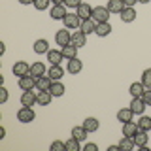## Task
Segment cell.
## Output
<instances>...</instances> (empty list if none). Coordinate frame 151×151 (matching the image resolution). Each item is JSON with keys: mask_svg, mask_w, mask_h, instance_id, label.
<instances>
[{"mask_svg": "<svg viewBox=\"0 0 151 151\" xmlns=\"http://www.w3.org/2000/svg\"><path fill=\"white\" fill-rule=\"evenodd\" d=\"M119 147H121V151H132L136 147V144H134L132 138H129V136H123V140L119 142Z\"/></svg>", "mask_w": 151, "mask_h": 151, "instance_id": "30", "label": "cell"}, {"mask_svg": "<svg viewBox=\"0 0 151 151\" xmlns=\"http://www.w3.org/2000/svg\"><path fill=\"white\" fill-rule=\"evenodd\" d=\"M49 4H53V2H51V0H34L32 6H34L36 9H40V12H44V9L49 8Z\"/></svg>", "mask_w": 151, "mask_h": 151, "instance_id": "35", "label": "cell"}, {"mask_svg": "<svg viewBox=\"0 0 151 151\" xmlns=\"http://www.w3.org/2000/svg\"><path fill=\"white\" fill-rule=\"evenodd\" d=\"M138 130H140L138 129V123H134V121L123 123V136H129V138H132V136H134Z\"/></svg>", "mask_w": 151, "mask_h": 151, "instance_id": "19", "label": "cell"}, {"mask_svg": "<svg viewBox=\"0 0 151 151\" xmlns=\"http://www.w3.org/2000/svg\"><path fill=\"white\" fill-rule=\"evenodd\" d=\"M51 83H53V79L49 78V76H42V78H36V89L38 91H49Z\"/></svg>", "mask_w": 151, "mask_h": 151, "instance_id": "16", "label": "cell"}, {"mask_svg": "<svg viewBox=\"0 0 151 151\" xmlns=\"http://www.w3.org/2000/svg\"><path fill=\"white\" fill-rule=\"evenodd\" d=\"M136 15H138V13H136V9L134 8H123V12L119 13V17H121V21L123 23H132V21H136Z\"/></svg>", "mask_w": 151, "mask_h": 151, "instance_id": "13", "label": "cell"}, {"mask_svg": "<svg viewBox=\"0 0 151 151\" xmlns=\"http://www.w3.org/2000/svg\"><path fill=\"white\" fill-rule=\"evenodd\" d=\"M49 149L51 151H63V149H66V142H60V140H55L53 144L49 145Z\"/></svg>", "mask_w": 151, "mask_h": 151, "instance_id": "36", "label": "cell"}, {"mask_svg": "<svg viewBox=\"0 0 151 151\" xmlns=\"http://www.w3.org/2000/svg\"><path fill=\"white\" fill-rule=\"evenodd\" d=\"M87 134H89V132L85 130L83 125L81 127H74V129H72V136H74L76 140H79V142H83L85 138H87Z\"/></svg>", "mask_w": 151, "mask_h": 151, "instance_id": "31", "label": "cell"}, {"mask_svg": "<svg viewBox=\"0 0 151 151\" xmlns=\"http://www.w3.org/2000/svg\"><path fill=\"white\" fill-rule=\"evenodd\" d=\"M64 91H66V89H64V85L60 83V81H53V83H51V87H49V93L53 94V96H63Z\"/></svg>", "mask_w": 151, "mask_h": 151, "instance_id": "29", "label": "cell"}, {"mask_svg": "<svg viewBox=\"0 0 151 151\" xmlns=\"http://www.w3.org/2000/svg\"><path fill=\"white\" fill-rule=\"evenodd\" d=\"M93 19L96 23H108V19H110V9H108L106 6L93 8Z\"/></svg>", "mask_w": 151, "mask_h": 151, "instance_id": "4", "label": "cell"}, {"mask_svg": "<svg viewBox=\"0 0 151 151\" xmlns=\"http://www.w3.org/2000/svg\"><path fill=\"white\" fill-rule=\"evenodd\" d=\"M106 8L110 9V13H121L123 8H125V4H123V0H108Z\"/></svg>", "mask_w": 151, "mask_h": 151, "instance_id": "27", "label": "cell"}, {"mask_svg": "<svg viewBox=\"0 0 151 151\" xmlns=\"http://www.w3.org/2000/svg\"><path fill=\"white\" fill-rule=\"evenodd\" d=\"M129 93L132 94V96H144V93H145V85L142 83V81H134L129 87Z\"/></svg>", "mask_w": 151, "mask_h": 151, "instance_id": "25", "label": "cell"}, {"mask_svg": "<svg viewBox=\"0 0 151 151\" xmlns=\"http://www.w3.org/2000/svg\"><path fill=\"white\" fill-rule=\"evenodd\" d=\"M0 53H6V44H4V42H0Z\"/></svg>", "mask_w": 151, "mask_h": 151, "instance_id": "43", "label": "cell"}, {"mask_svg": "<svg viewBox=\"0 0 151 151\" xmlns=\"http://www.w3.org/2000/svg\"><path fill=\"white\" fill-rule=\"evenodd\" d=\"M66 70H68L70 74L76 76V74H79V72L83 70V63L78 59V57H76V59H70V60H68V68H66Z\"/></svg>", "mask_w": 151, "mask_h": 151, "instance_id": "22", "label": "cell"}, {"mask_svg": "<svg viewBox=\"0 0 151 151\" xmlns=\"http://www.w3.org/2000/svg\"><path fill=\"white\" fill-rule=\"evenodd\" d=\"M4 136H6V129H4V127H0V140H2Z\"/></svg>", "mask_w": 151, "mask_h": 151, "instance_id": "45", "label": "cell"}, {"mask_svg": "<svg viewBox=\"0 0 151 151\" xmlns=\"http://www.w3.org/2000/svg\"><path fill=\"white\" fill-rule=\"evenodd\" d=\"M81 21H83V19L79 17L78 13H66V17L63 19L64 27L70 28V30H78V28L81 27Z\"/></svg>", "mask_w": 151, "mask_h": 151, "instance_id": "2", "label": "cell"}, {"mask_svg": "<svg viewBox=\"0 0 151 151\" xmlns=\"http://www.w3.org/2000/svg\"><path fill=\"white\" fill-rule=\"evenodd\" d=\"M47 51H49V42H47V40L40 38V40H36V42H34V53L44 55V53H47Z\"/></svg>", "mask_w": 151, "mask_h": 151, "instance_id": "24", "label": "cell"}, {"mask_svg": "<svg viewBox=\"0 0 151 151\" xmlns=\"http://www.w3.org/2000/svg\"><path fill=\"white\" fill-rule=\"evenodd\" d=\"M21 104L23 106H34L38 104V91H23L21 94Z\"/></svg>", "mask_w": 151, "mask_h": 151, "instance_id": "6", "label": "cell"}, {"mask_svg": "<svg viewBox=\"0 0 151 151\" xmlns=\"http://www.w3.org/2000/svg\"><path fill=\"white\" fill-rule=\"evenodd\" d=\"M108 151H121V147H119V145H110Z\"/></svg>", "mask_w": 151, "mask_h": 151, "instance_id": "44", "label": "cell"}, {"mask_svg": "<svg viewBox=\"0 0 151 151\" xmlns=\"http://www.w3.org/2000/svg\"><path fill=\"white\" fill-rule=\"evenodd\" d=\"M19 4H23V6H30V4H34V0H19Z\"/></svg>", "mask_w": 151, "mask_h": 151, "instance_id": "42", "label": "cell"}, {"mask_svg": "<svg viewBox=\"0 0 151 151\" xmlns=\"http://www.w3.org/2000/svg\"><path fill=\"white\" fill-rule=\"evenodd\" d=\"M49 13H51V17H53L55 21H60V19L66 17V13H68V12H66L64 4H53V8H51Z\"/></svg>", "mask_w": 151, "mask_h": 151, "instance_id": "12", "label": "cell"}, {"mask_svg": "<svg viewBox=\"0 0 151 151\" xmlns=\"http://www.w3.org/2000/svg\"><path fill=\"white\" fill-rule=\"evenodd\" d=\"M145 108H147V104L144 102V98L142 96H132L130 100V110L136 113V115H142V113L145 111Z\"/></svg>", "mask_w": 151, "mask_h": 151, "instance_id": "7", "label": "cell"}, {"mask_svg": "<svg viewBox=\"0 0 151 151\" xmlns=\"http://www.w3.org/2000/svg\"><path fill=\"white\" fill-rule=\"evenodd\" d=\"M76 13H78L81 19H89V17H93V8L89 6L87 2H81L78 8H76Z\"/></svg>", "mask_w": 151, "mask_h": 151, "instance_id": "15", "label": "cell"}, {"mask_svg": "<svg viewBox=\"0 0 151 151\" xmlns=\"http://www.w3.org/2000/svg\"><path fill=\"white\" fill-rule=\"evenodd\" d=\"M66 151H79V140H76L74 136L66 142Z\"/></svg>", "mask_w": 151, "mask_h": 151, "instance_id": "33", "label": "cell"}, {"mask_svg": "<svg viewBox=\"0 0 151 151\" xmlns=\"http://www.w3.org/2000/svg\"><path fill=\"white\" fill-rule=\"evenodd\" d=\"M85 151H98V145L96 144H87L85 145Z\"/></svg>", "mask_w": 151, "mask_h": 151, "instance_id": "40", "label": "cell"}, {"mask_svg": "<svg viewBox=\"0 0 151 151\" xmlns=\"http://www.w3.org/2000/svg\"><path fill=\"white\" fill-rule=\"evenodd\" d=\"M8 96H9V94H8V89L2 85V87H0V104H6L8 102Z\"/></svg>", "mask_w": 151, "mask_h": 151, "instance_id": "37", "label": "cell"}, {"mask_svg": "<svg viewBox=\"0 0 151 151\" xmlns=\"http://www.w3.org/2000/svg\"><path fill=\"white\" fill-rule=\"evenodd\" d=\"M81 4V0H64V6L66 8H78Z\"/></svg>", "mask_w": 151, "mask_h": 151, "instance_id": "38", "label": "cell"}, {"mask_svg": "<svg viewBox=\"0 0 151 151\" xmlns=\"http://www.w3.org/2000/svg\"><path fill=\"white\" fill-rule=\"evenodd\" d=\"M144 102L147 104V106H151V89H145V93H144Z\"/></svg>", "mask_w": 151, "mask_h": 151, "instance_id": "39", "label": "cell"}, {"mask_svg": "<svg viewBox=\"0 0 151 151\" xmlns=\"http://www.w3.org/2000/svg\"><path fill=\"white\" fill-rule=\"evenodd\" d=\"M78 49H79V47H76L74 44H68V45L60 47V51H63V57H64L66 60L76 59V57H78Z\"/></svg>", "mask_w": 151, "mask_h": 151, "instance_id": "18", "label": "cell"}, {"mask_svg": "<svg viewBox=\"0 0 151 151\" xmlns=\"http://www.w3.org/2000/svg\"><path fill=\"white\" fill-rule=\"evenodd\" d=\"M111 32V25L110 23H98L96 25V30H94V34L96 36H100V38H104V36H108Z\"/></svg>", "mask_w": 151, "mask_h": 151, "instance_id": "28", "label": "cell"}, {"mask_svg": "<svg viewBox=\"0 0 151 151\" xmlns=\"http://www.w3.org/2000/svg\"><path fill=\"white\" fill-rule=\"evenodd\" d=\"M55 42H57V45H60V47L72 44V34H70V28H66V27H64L63 30H57V34H55Z\"/></svg>", "mask_w": 151, "mask_h": 151, "instance_id": "3", "label": "cell"}, {"mask_svg": "<svg viewBox=\"0 0 151 151\" xmlns=\"http://www.w3.org/2000/svg\"><path fill=\"white\" fill-rule=\"evenodd\" d=\"M136 2H138V0H123V4H125L127 8H132V6H134Z\"/></svg>", "mask_w": 151, "mask_h": 151, "instance_id": "41", "label": "cell"}, {"mask_svg": "<svg viewBox=\"0 0 151 151\" xmlns=\"http://www.w3.org/2000/svg\"><path fill=\"white\" fill-rule=\"evenodd\" d=\"M83 127H85L87 132H96L100 129V121H98L96 117H87V119L83 121Z\"/></svg>", "mask_w": 151, "mask_h": 151, "instance_id": "21", "label": "cell"}, {"mask_svg": "<svg viewBox=\"0 0 151 151\" xmlns=\"http://www.w3.org/2000/svg\"><path fill=\"white\" fill-rule=\"evenodd\" d=\"M36 119V113L32 110V106H21L17 110V121L21 123H32Z\"/></svg>", "mask_w": 151, "mask_h": 151, "instance_id": "1", "label": "cell"}, {"mask_svg": "<svg viewBox=\"0 0 151 151\" xmlns=\"http://www.w3.org/2000/svg\"><path fill=\"white\" fill-rule=\"evenodd\" d=\"M19 87H21L23 91L36 89V78H32L30 74H28V76H23V78H19Z\"/></svg>", "mask_w": 151, "mask_h": 151, "instance_id": "11", "label": "cell"}, {"mask_svg": "<svg viewBox=\"0 0 151 151\" xmlns=\"http://www.w3.org/2000/svg\"><path fill=\"white\" fill-rule=\"evenodd\" d=\"M12 72H13V76H17V78L28 76V74H30V64H28V63H25V60H19V63H15V64H13Z\"/></svg>", "mask_w": 151, "mask_h": 151, "instance_id": "5", "label": "cell"}, {"mask_svg": "<svg viewBox=\"0 0 151 151\" xmlns=\"http://www.w3.org/2000/svg\"><path fill=\"white\" fill-rule=\"evenodd\" d=\"M132 117H134V111L130 108H121L117 111V121H121V123H129V121H132Z\"/></svg>", "mask_w": 151, "mask_h": 151, "instance_id": "23", "label": "cell"}, {"mask_svg": "<svg viewBox=\"0 0 151 151\" xmlns=\"http://www.w3.org/2000/svg\"><path fill=\"white\" fill-rule=\"evenodd\" d=\"M47 76H49L53 81H60L64 76V68L60 64H51L49 68H47Z\"/></svg>", "mask_w": 151, "mask_h": 151, "instance_id": "8", "label": "cell"}, {"mask_svg": "<svg viewBox=\"0 0 151 151\" xmlns=\"http://www.w3.org/2000/svg\"><path fill=\"white\" fill-rule=\"evenodd\" d=\"M45 55H47L49 64H60V60L64 59V57H63V51H60V49H49Z\"/></svg>", "mask_w": 151, "mask_h": 151, "instance_id": "17", "label": "cell"}, {"mask_svg": "<svg viewBox=\"0 0 151 151\" xmlns=\"http://www.w3.org/2000/svg\"><path fill=\"white\" fill-rule=\"evenodd\" d=\"M53 98L55 96L49 91H38V104H40V106H49Z\"/></svg>", "mask_w": 151, "mask_h": 151, "instance_id": "26", "label": "cell"}, {"mask_svg": "<svg viewBox=\"0 0 151 151\" xmlns=\"http://www.w3.org/2000/svg\"><path fill=\"white\" fill-rule=\"evenodd\" d=\"M45 64L40 63V60H36V63L30 64V76L32 78H42V76H45Z\"/></svg>", "mask_w": 151, "mask_h": 151, "instance_id": "14", "label": "cell"}, {"mask_svg": "<svg viewBox=\"0 0 151 151\" xmlns=\"http://www.w3.org/2000/svg\"><path fill=\"white\" fill-rule=\"evenodd\" d=\"M132 140H134L136 147L145 149V147H147V142H149V136H147V132H145V130H138L134 136H132Z\"/></svg>", "mask_w": 151, "mask_h": 151, "instance_id": "9", "label": "cell"}, {"mask_svg": "<svg viewBox=\"0 0 151 151\" xmlns=\"http://www.w3.org/2000/svg\"><path fill=\"white\" fill-rule=\"evenodd\" d=\"M96 25H98V23L94 21L93 17H89V19H83V21H81V27H79V28H81L85 34H91V32L96 30Z\"/></svg>", "mask_w": 151, "mask_h": 151, "instance_id": "20", "label": "cell"}, {"mask_svg": "<svg viewBox=\"0 0 151 151\" xmlns=\"http://www.w3.org/2000/svg\"><path fill=\"white\" fill-rule=\"evenodd\" d=\"M72 44L76 47H83V45H87V34L81 30V28H78V30H74L72 32Z\"/></svg>", "mask_w": 151, "mask_h": 151, "instance_id": "10", "label": "cell"}, {"mask_svg": "<svg viewBox=\"0 0 151 151\" xmlns=\"http://www.w3.org/2000/svg\"><path fill=\"white\" fill-rule=\"evenodd\" d=\"M140 4H147V2H151V0H138Z\"/></svg>", "mask_w": 151, "mask_h": 151, "instance_id": "47", "label": "cell"}, {"mask_svg": "<svg viewBox=\"0 0 151 151\" xmlns=\"http://www.w3.org/2000/svg\"><path fill=\"white\" fill-rule=\"evenodd\" d=\"M142 83L145 85V89H151V68L144 70V74H142Z\"/></svg>", "mask_w": 151, "mask_h": 151, "instance_id": "34", "label": "cell"}, {"mask_svg": "<svg viewBox=\"0 0 151 151\" xmlns=\"http://www.w3.org/2000/svg\"><path fill=\"white\" fill-rule=\"evenodd\" d=\"M53 4H64V0H51Z\"/></svg>", "mask_w": 151, "mask_h": 151, "instance_id": "46", "label": "cell"}, {"mask_svg": "<svg viewBox=\"0 0 151 151\" xmlns=\"http://www.w3.org/2000/svg\"><path fill=\"white\" fill-rule=\"evenodd\" d=\"M136 123H138V129H140V130H145V132L151 130V117L144 115V113H142L140 121H136Z\"/></svg>", "mask_w": 151, "mask_h": 151, "instance_id": "32", "label": "cell"}]
</instances>
